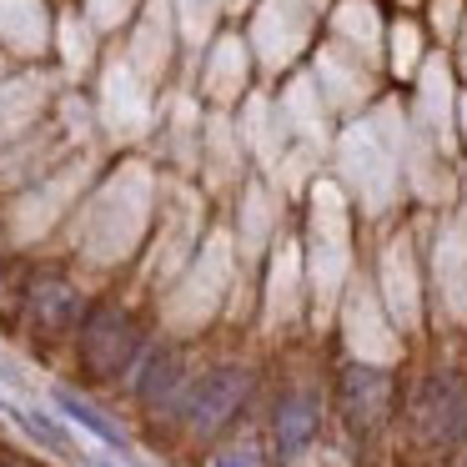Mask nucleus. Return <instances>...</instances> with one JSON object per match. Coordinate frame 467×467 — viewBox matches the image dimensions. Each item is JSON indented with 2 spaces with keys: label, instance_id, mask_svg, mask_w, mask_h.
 Instances as JSON below:
<instances>
[{
  "label": "nucleus",
  "instance_id": "nucleus-1",
  "mask_svg": "<svg viewBox=\"0 0 467 467\" xmlns=\"http://www.w3.org/2000/svg\"><path fill=\"white\" fill-rule=\"evenodd\" d=\"M246 392H252V372H246V367H232V362L212 367L202 382H192L182 392L186 427H192V432H216V427H222L226 417L246 402Z\"/></svg>",
  "mask_w": 467,
  "mask_h": 467
},
{
  "label": "nucleus",
  "instance_id": "nucleus-2",
  "mask_svg": "<svg viewBox=\"0 0 467 467\" xmlns=\"http://www.w3.org/2000/svg\"><path fill=\"white\" fill-rule=\"evenodd\" d=\"M86 362H91L96 377H121L136 357V327L126 322L121 312H96L86 322Z\"/></svg>",
  "mask_w": 467,
  "mask_h": 467
},
{
  "label": "nucleus",
  "instance_id": "nucleus-3",
  "mask_svg": "<svg viewBox=\"0 0 467 467\" xmlns=\"http://www.w3.org/2000/svg\"><path fill=\"white\" fill-rule=\"evenodd\" d=\"M417 417H422V427L432 437H442V442L462 437V427H467V392H462V382H457V377H437V382H427Z\"/></svg>",
  "mask_w": 467,
  "mask_h": 467
},
{
  "label": "nucleus",
  "instance_id": "nucleus-4",
  "mask_svg": "<svg viewBox=\"0 0 467 467\" xmlns=\"http://www.w3.org/2000/svg\"><path fill=\"white\" fill-rule=\"evenodd\" d=\"M342 407H347V417H352V427H372L387 407V377L377 372V367H347Z\"/></svg>",
  "mask_w": 467,
  "mask_h": 467
},
{
  "label": "nucleus",
  "instance_id": "nucleus-5",
  "mask_svg": "<svg viewBox=\"0 0 467 467\" xmlns=\"http://www.w3.org/2000/svg\"><path fill=\"white\" fill-rule=\"evenodd\" d=\"M56 407H61V417L66 422H76V427H86V432L96 437V442H106L111 452H121V457H131V437L121 432V427L111 422V417L101 412V407H91V402H81L76 392H56Z\"/></svg>",
  "mask_w": 467,
  "mask_h": 467
},
{
  "label": "nucleus",
  "instance_id": "nucleus-6",
  "mask_svg": "<svg viewBox=\"0 0 467 467\" xmlns=\"http://www.w3.org/2000/svg\"><path fill=\"white\" fill-rule=\"evenodd\" d=\"M31 317H36V327L41 332H66V327H76L81 322V296L71 292V286H61V282H41L31 292Z\"/></svg>",
  "mask_w": 467,
  "mask_h": 467
},
{
  "label": "nucleus",
  "instance_id": "nucleus-7",
  "mask_svg": "<svg viewBox=\"0 0 467 467\" xmlns=\"http://www.w3.org/2000/svg\"><path fill=\"white\" fill-rule=\"evenodd\" d=\"M312 437H317V402L302 392L286 397V402L276 407V447H282V457H296Z\"/></svg>",
  "mask_w": 467,
  "mask_h": 467
},
{
  "label": "nucleus",
  "instance_id": "nucleus-8",
  "mask_svg": "<svg viewBox=\"0 0 467 467\" xmlns=\"http://www.w3.org/2000/svg\"><path fill=\"white\" fill-rule=\"evenodd\" d=\"M176 387H182V357L176 352H156L151 362H146L141 372V402L146 407H161L176 397Z\"/></svg>",
  "mask_w": 467,
  "mask_h": 467
},
{
  "label": "nucleus",
  "instance_id": "nucleus-9",
  "mask_svg": "<svg viewBox=\"0 0 467 467\" xmlns=\"http://www.w3.org/2000/svg\"><path fill=\"white\" fill-rule=\"evenodd\" d=\"M11 417H16V422H21L31 437H36V442L51 447V452H71V437H66L61 427L51 422V417H41V412H16V407H11Z\"/></svg>",
  "mask_w": 467,
  "mask_h": 467
},
{
  "label": "nucleus",
  "instance_id": "nucleus-10",
  "mask_svg": "<svg viewBox=\"0 0 467 467\" xmlns=\"http://www.w3.org/2000/svg\"><path fill=\"white\" fill-rule=\"evenodd\" d=\"M212 467H262V457L252 447H226V452L212 457Z\"/></svg>",
  "mask_w": 467,
  "mask_h": 467
}]
</instances>
